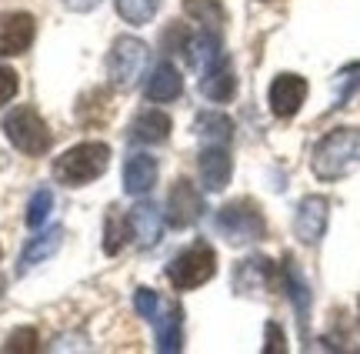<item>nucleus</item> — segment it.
<instances>
[{
	"instance_id": "31",
	"label": "nucleus",
	"mask_w": 360,
	"mask_h": 354,
	"mask_svg": "<svg viewBox=\"0 0 360 354\" xmlns=\"http://www.w3.org/2000/svg\"><path fill=\"white\" fill-rule=\"evenodd\" d=\"M97 4H101V0H64V7L74 13H87V11H94Z\"/></svg>"
},
{
	"instance_id": "21",
	"label": "nucleus",
	"mask_w": 360,
	"mask_h": 354,
	"mask_svg": "<svg viewBox=\"0 0 360 354\" xmlns=\"http://www.w3.org/2000/svg\"><path fill=\"white\" fill-rule=\"evenodd\" d=\"M193 131L197 137L204 141V144H220L227 147L233 137V120L227 114H217V110H210V114H200L197 124H193Z\"/></svg>"
},
{
	"instance_id": "20",
	"label": "nucleus",
	"mask_w": 360,
	"mask_h": 354,
	"mask_svg": "<svg viewBox=\"0 0 360 354\" xmlns=\"http://www.w3.org/2000/svg\"><path fill=\"white\" fill-rule=\"evenodd\" d=\"M154 331L160 354H177L184 348V311H180V304H167V311L154 317Z\"/></svg>"
},
{
	"instance_id": "16",
	"label": "nucleus",
	"mask_w": 360,
	"mask_h": 354,
	"mask_svg": "<svg viewBox=\"0 0 360 354\" xmlns=\"http://www.w3.org/2000/svg\"><path fill=\"white\" fill-rule=\"evenodd\" d=\"M180 91H184V77H180V70L170 61H160L154 67V74L147 77V101H154V104H167V101H177Z\"/></svg>"
},
{
	"instance_id": "27",
	"label": "nucleus",
	"mask_w": 360,
	"mask_h": 354,
	"mask_svg": "<svg viewBox=\"0 0 360 354\" xmlns=\"http://www.w3.org/2000/svg\"><path fill=\"white\" fill-rule=\"evenodd\" d=\"M4 351H7V354H34V351H40L37 331H34V328L13 331L11 338H7V344H4Z\"/></svg>"
},
{
	"instance_id": "7",
	"label": "nucleus",
	"mask_w": 360,
	"mask_h": 354,
	"mask_svg": "<svg viewBox=\"0 0 360 354\" xmlns=\"http://www.w3.org/2000/svg\"><path fill=\"white\" fill-rule=\"evenodd\" d=\"M327 217H330V201L321 194H307L300 204H297V214H294L297 241L307 244V248H314V244L323 237V231H327Z\"/></svg>"
},
{
	"instance_id": "11",
	"label": "nucleus",
	"mask_w": 360,
	"mask_h": 354,
	"mask_svg": "<svg viewBox=\"0 0 360 354\" xmlns=\"http://www.w3.org/2000/svg\"><path fill=\"white\" fill-rule=\"evenodd\" d=\"M37 20L30 13H4L0 17V57H17L34 44Z\"/></svg>"
},
{
	"instance_id": "8",
	"label": "nucleus",
	"mask_w": 360,
	"mask_h": 354,
	"mask_svg": "<svg viewBox=\"0 0 360 354\" xmlns=\"http://www.w3.org/2000/svg\"><path fill=\"white\" fill-rule=\"evenodd\" d=\"M204 217V194L187 177H180L167 194V224L170 227H191Z\"/></svg>"
},
{
	"instance_id": "5",
	"label": "nucleus",
	"mask_w": 360,
	"mask_h": 354,
	"mask_svg": "<svg viewBox=\"0 0 360 354\" xmlns=\"http://www.w3.org/2000/svg\"><path fill=\"white\" fill-rule=\"evenodd\" d=\"M217 234L227 241V244H250V241H260L267 234V221L254 201H231L217 210Z\"/></svg>"
},
{
	"instance_id": "14",
	"label": "nucleus",
	"mask_w": 360,
	"mask_h": 354,
	"mask_svg": "<svg viewBox=\"0 0 360 354\" xmlns=\"http://www.w3.org/2000/svg\"><path fill=\"white\" fill-rule=\"evenodd\" d=\"M64 244V227H47L44 234L30 237L27 241V248L20 251V261H17V274H27V271H34L37 264H44L47 258H53L57 251Z\"/></svg>"
},
{
	"instance_id": "13",
	"label": "nucleus",
	"mask_w": 360,
	"mask_h": 354,
	"mask_svg": "<svg viewBox=\"0 0 360 354\" xmlns=\"http://www.w3.org/2000/svg\"><path fill=\"white\" fill-rule=\"evenodd\" d=\"M283 291H287V298L294 304L297 311V324H300V338L307 341V331H310V288L304 274H300V267H297L294 258H283Z\"/></svg>"
},
{
	"instance_id": "15",
	"label": "nucleus",
	"mask_w": 360,
	"mask_h": 354,
	"mask_svg": "<svg viewBox=\"0 0 360 354\" xmlns=\"http://www.w3.org/2000/svg\"><path fill=\"white\" fill-rule=\"evenodd\" d=\"M231 171H233V160L227 154V147L220 144H207L204 154H200V177H204L207 191H224L231 184Z\"/></svg>"
},
{
	"instance_id": "23",
	"label": "nucleus",
	"mask_w": 360,
	"mask_h": 354,
	"mask_svg": "<svg viewBox=\"0 0 360 354\" xmlns=\"http://www.w3.org/2000/svg\"><path fill=\"white\" fill-rule=\"evenodd\" d=\"M117 13L134 27H143L154 20V13L160 11V0H114Z\"/></svg>"
},
{
	"instance_id": "28",
	"label": "nucleus",
	"mask_w": 360,
	"mask_h": 354,
	"mask_svg": "<svg viewBox=\"0 0 360 354\" xmlns=\"http://www.w3.org/2000/svg\"><path fill=\"white\" fill-rule=\"evenodd\" d=\"M157 304H160L157 291L137 288V294H134V308H137V315H141L143 321H154V317H157Z\"/></svg>"
},
{
	"instance_id": "2",
	"label": "nucleus",
	"mask_w": 360,
	"mask_h": 354,
	"mask_svg": "<svg viewBox=\"0 0 360 354\" xmlns=\"http://www.w3.org/2000/svg\"><path fill=\"white\" fill-rule=\"evenodd\" d=\"M110 164V147L101 141H87L64 151L60 158L53 160V177L64 184V187H84V184L97 181Z\"/></svg>"
},
{
	"instance_id": "18",
	"label": "nucleus",
	"mask_w": 360,
	"mask_h": 354,
	"mask_svg": "<svg viewBox=\"0 0 360 354\" xmlns=\"http://www.w3.org/2000/svg\"><path fill=\"white\" fill-rule=\"evenodd\" d=\"M170 118L164 110H154V107H147L141 110L134 124H130V141H137V144H164L170 137Z\"/></svg>"
},
{
	"instance_id": "4",
	"label": "nucleus",
	"mask_w": 360,
	"mask_h": 354,
	"mask_svg": "<svg viewBox=\"0 0 360 354\" xmlns=\"http://www.w3.org/2000/svg\"><path fill=\"white\" fill-rule=\"evenodd\" d=\"M150 61V47L141 37H117L110 53H107V77L114 91H130L143 77Z\"/></svg>"
},
{
	"instance_id": "24",
	"label": "nucleus",
	"mask_w": 360,
	"mask_h": 354,
	"mask_svg": "<svg viewBox=\"0 0 360 354\" xmlns=\"http://www.w3.org/2000/svg\"><path fill=\"white\" fill-rule=\"evenodd\" d=\"M51 208H53V194L47 187H37V191L30 194V201H27V214H24L27 227H34V231L44 227L47 217H51Z\"/></svg>"
},
{
	"instance_id": "26",
	"label": "nucleus",
	"mask_w": 360,
	"mask_h": 354,
	"mask_svg": "<svg viewBox=\"0 0 360 354\" xmlns=\"http://www.w3.org/2000/svg\"><path fill=\"white\" fill-rule=\"evenodd\" d=\"M360 87V64H350L344 67L340 74L334 77V110L337 107H344L350 101V94Z\"/></svg>"
},
{
	"instance_id": "19",
	"label": "nucleus",
	"mask_w": 360,
	"mask_h": 354,
	"mask_svg": "<svg viewBox=\"0 0 360 354\" xmlns=\"http://www.w3.org/2000/svg\"><path fill=\"white\" fill-rule=\"evenodd\" d=\"M157 181V160L150 154H130L124 164V191L130 197H143Z\"/></svg>"
},
{
	"instance_id": "3",
	"label": "nucleus",
	"mask_w": 360,
	"mask_h": 354,
	"mask_svg": "<svg viewBox=\"0 0 360 354\" xmlns=\"http://www.w3.org/2000/svg\"><path fill=\"white\" fill-rule=\"evenodd\" d=\"M4 134H7V141H11L20 154H27V158H44L53 144L47 120L40 118L30 104L13 107L11 114L4 118Z\"/></svg>"
},
{
	"instance_id": "17",
	"label": "nucleus",
	"mask_w": 360,
	"mask_h": 354,
	"mask_svg": "<svg viewBox=\"0 0 360 354\" xmlns=\"http://www.w3.org/2000/svg\"><path fill=\"white\" fill-rule=\"evenodd\" d=\"M130 234L137 237V244L143 251L154 248L160 234H164V217H160V210L150 204V201H141L137 208L130 210Z\"/></svg>"
},
{
	"instance_id": "25",
	"label": "nucleus",
	"mask_w": 360,
	"mask_h": 354,
	"mask_svg": "<svg viewBox=\"0 0 360 354\" xmlns=\"http://www.w3.org/2000/svg\"><path fill=\"white\" fill-rule=\"evenodd\" d=\"M127 231H130V217H124L120 210L107 214V234H103V251L117 254V251L127 244Z\"/></svg>"
},
{
	"instance_id": "22",
	"label": "nucleus",
	"mask_w": 360,
	"mask_h": 354,
	"mask_svg": "<svg viewBox=\"0 0 360 354\" xmlns=\"http://www.w3.org/2000/svg\"><path fill=\"white\" fill-rule=\"evenodd\" d=\"M184 13L191 17V20H197V24L210 27V30H220V24H224V7H220V0H184Z\"/></svg>"
},
{
	"instance_id": "30",
	"label": "nucleus",
	"mask_w": 360,
	"mask_h": 354,
	"mask_svg": "<svg viewBox=\"0 0 360 354\" xmlns=\"http://www.w3.org/2000/svg\"><path fill=\"white\" fill-rule=\"evenodd\" d=\"M287 351V341H283V331L277 321H267V344H264V354H283Z\"/></svg>"
},
{
	"instance_id": "32",
	"label": "nucleus",
	"mask_w": 360,
	"mask_h": 354,
	"mask_svg": "<svg viewBox=\"0 0 360 354\" xmlns=\"http://www.w3.org/2000/svg\"><path fill=\"white\" fill-rule=\"evenodd\" d=\"M357 308H360V304H357Z\"/></svg>"
},
{
	"instance_id": "10",
	"label": "nucleus",
	"mask_w": 360,
	"mask_h": 354,
	"mask_svg": "<svg viewBox=\"0 0 360 354\" xmlns=\"http://www.w3.org/2000/svg\"><path fill=\"white\" fill-rule=\"evenodd\" d=\"M274 281H277L274 264H270L267 258H260V254L244 258V261L233 267V291H237V294H247V298H257L260 291H270Z\"/></svg>"
},
{
	"instance_id": "1",
	"label": "nucleus",
	"mask_w": 360,
	"mask_h": 354,
	"mask_svg": "<svg viewBox=\"0 0 360 354\" xmlns=\"http://www.w3.org/2000/svg\"><path fill=\"white\" fill-rule=\"evenodd\" d=\"M360 167V127H334L314 144L310 171L317 181H340Z\"/></svg>"
},
{
	"instance_id": "9",
	"label": "nucleus",
	"mask_w": 360,
	"mask_h": 354,
	"mask_svg": "<svg viewBox=\"0 0 360 354\" xmlns=\"http://www.w3.org/2000/svg\"><path fill=\"white\" fill-rule=\"evenodd\" d=\"M267 101H270L274 118H281V120L297 118V110L307 101V80L300 77V74H277L274 84H270Z\"/></svg>"
},
{
	"instance_id": "12",
	"label": "nucleus",
	"mask_w": 360,
	"mask_h": 354,
	"mask_svg": "<svg viewBox=\"0 0 360 354\" xmlns=\"http://www.w3.org/2000/svg\"><path fill=\"white\" fill-rule=\"evenodd\" d=\"M200 94L214 104H227L237 94V74H233V64L227 53H220L217 61L200 74Z\"/></svg>"
},
{
	"instance_id": "29",
	"label": "nucleus",
	"mask_w": 360,
	"mask_h": 354,
	"mask_svg": "<svg viewBox=\"0 0 360 354\" xmlns=\"http://www.w3.org/2000/svg\"><path fill=\"white\" fill-rule=\"evenodd\" d=\"M17 87H20L17 74H13L11 67H0V107L11 104L13 97H17Z\"/></svg>"
},
{
	"instance_id": "6",
	"label": "nucleus",
	"mask_w": 360,
	"mask_h": 354,
	"mask_svg": "<svg viewBox=\"0 0 360 354\" xmlns=\"http://www.w3.org/2000/svg\"><path fill=\"white\" fill-rule=\"evenodd\" d=\"M217 274V254L207 241H197L167 264V281L177 291H193Z\"/></svg>"
}]
</instances>
